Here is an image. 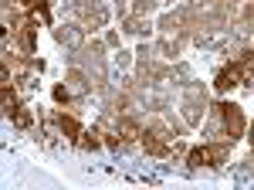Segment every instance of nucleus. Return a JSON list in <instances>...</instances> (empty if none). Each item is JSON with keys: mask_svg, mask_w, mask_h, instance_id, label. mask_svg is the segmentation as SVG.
<instances>
[{"mask_svg": "<svg viewBox=\"0 0 254 190\" xmlns=\"http://www.w3.org/2000/svg\"><path fill=\"white\" fill-rule=\"evenodd\" d=\"M241 78H244L241 65H227V68H224V72L217 75V89H220V92H224V89H234V85L241 82Z\"/></svg>", "mask_w": 254, "mask_h": 190, "instance_id": "nucleus-2", "label": "nucleus"}, {"mask_svg": "<svg viewBox=\"0 0 254 190\" xmlns=\"http://www.w3.org/2000/svg\"><path fill=\"white\" fill-rule=\"evenodd\" d=\"M224 163V146H196L190 153V167H220Z\"/></svg>", "mask_w": 254, "mask_h": 190, "instance_id": "nucleus-1", "label": "nucleus"}, {"mask_svg": "<svg viewBox=\"0 0 254 190\" xmlns=\"http://www.w3.org/2000/svg\"><path fill=\"white\" fill-rule=\"evenodd\" d=\"M14 119H17V126H27L31 122V115L24 112V109H14Z\"/></svg>", "mask_w": 254, "mask_h": 190, "instance_id": "nucleus-3", "label": "nucleus"}, {"mask_svg": "<svg viewBox=\"0 0 254 190\" xmlns=\"http://www.w3.org/2000/svg\"><path fill=\"white\" fill-rule=\"evenodd\" d=\"M122 133H126V139H136V126L132 122H122Z\"/></svg>", "mask_w": 254, "mask_h": 190, "instance_id": "nucleus-4", "label": "nucleus"}]
</instances>
